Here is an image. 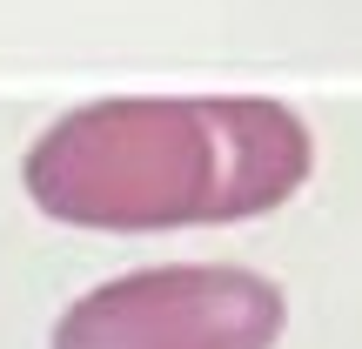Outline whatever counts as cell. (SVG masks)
<instances>
[{
	"mask_svg": "<svg viewBox=\"0 0 362 349\" xmlns=\"http://www.w3.org/2000/svg\"><path fill=\"white\" fill-rule=\"evenodd\" d=\"M315 168V135L269 94H107L61 115L21 161L47 222L101 235L221 229L282 208Z\"/></svg>",
	"mask_w": 362,
	"mask_h": 349,
	"instance_id": "obj_1",
	"label": "cell"
},
{
	"mask_svg": "<svg viewBox=\"0 0 362 349\" xmlns=\"http://www.w3.org/2000/svg\"><path fill=\"white\" fill-rule=\"evenodd\" d=\"M288 296L242 262L128 269L61 309L47 349H275Z\"/></svg>",
	"mask_w": 362,
	"mask_h": 349,
	"instance_id": "obj_2",
	"label": "cell"
}]
</instances>
